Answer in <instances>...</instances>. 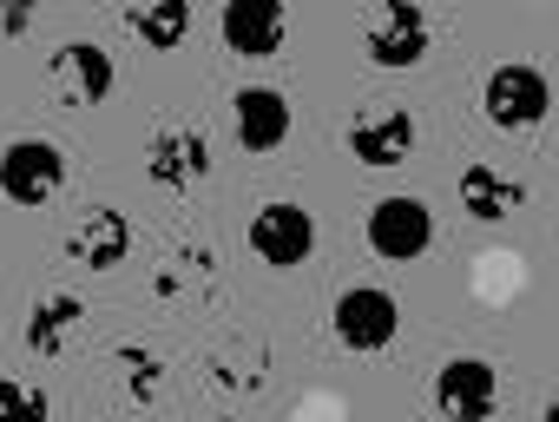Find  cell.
Returning a JSON list of instances; mask_svg holds the SVG:
<instances>
[{
	"label": "cell",
	"instance_id": "cell-1",
	"mask_svg": "<svg viewBox=\"0 0 559 422\" xmlns=\"http://www.w3.org/2000/svg\"><path fill=\"white\" fill-rule=\"evenodd\" d=\"M480 113H487L500 132H526V126H539V119L552 113V86H546V73L526 67V60L493 67L487 86H480Z\"/></svg>",
	"mask_w": 559,
	"mask_h": 422
},
{
	"label": "cell",
	"instance_id": "cell-2",
	"mask_svg": "<svg viewBox=\"0 0 559 422\" xmlns=\"http://www.w3.org/2000/svg\"><path fill=\"white\" fill-rule=\"evenodd\" d=\"M330 330H336V343H343V350L376 356V350H389V343H395V330H402V304H395L382 284H356V291H343V297H336Z\"/></svg>",
	"mask_w": 559,
	"mask_h": 422
},
{
	"label": "cell",
	"instance_id": "cell-3",
	"mask_svg": "<svg viewBox=\"0 0 559 422\" xmlns=\"http://www.w3.org/2000/svg\"><path fill=\"white\" fill-rule=\"evenodd\" d=\"M428 14L415 8V0H382V8L369 14V34H362V47H369V60L382 67V73H408V67H421L428 60Z\"/></svg>",
	"mask_w": 559,
	"mask_h": 422
},
{
	"label": "cell",
	"instance_id": "cell-4",
	"mask_svg": "<svg viewBox=\"0 0 559 422\" xmlns=\"http://www.w3.org/2000/svg\"><path fill=\"white\" fill-rule=\"evenodd\" d=\"M67 185V152L53 139H14L0 152V198L8 204H47Z\"/></svg>",
	"mask_w": 559,
	"mask_h": 422
},
{
	"label": "cell",
	"instance_id": "cell-5",
	"mask_svg": "<svg viewBox=\"0 0 559 422\" xmlns=\"http://www.w3.org/2000/svg\"><path fill=\"white\" fill-rule=\"evenodd\" d=\"M428 245H435V211H428L421 198L395 191V198L369 204V251H376V258L408 265V258H421Z\"/></svg>",
	"mask_w": 559,
	"mask_h": 422
},
{
	"label": "cell",
	"instance_id": "cell-6",
	"mask_svg": "<svg viewBox=\"0 0 559 422\" xmlns=\"http://www.w3.org/2000/svg\"><path fill=\"white\" fill-rule=\"evenodd\" d=\"M250 251H257L270 271H290V265H304V258L317 251V219H310L304 204L276 198V204H263L257 219H250Z\"/></svg>",
	"mask_w": 559,
	"mask_h": 422
},
{
	"label": "cell",
	"instance_id": "cell-7",
	"mask_svg": "<svg viewBox=\"0 0 559 422\" xmlns=\"http://www.w3.org/2000/svg\"><path fill=\"white\" fill-rule=\"evenodd\" d=\"M145 178L158 191H191L211 178V139L198 126H158L145 145Z\"/></svg>",
	"mask_w": 559,
	"mask_h": 422
},
{
	"label": "cell",
	"instance_id": "cell-8",
	"mask_svg": "<svg viewBox=\"0 0 559 422\" xmlns=\"http://www.w3.org/2000/svg\"><path fill=\"white\" fill-rule=\"evenodd\" d=\"M343 139H349V159L389 172V165H408V159H415V139H421V132H415V113H408V106H369V113L349 119Z\"/></svg>",
	"mask_w": 559,
	"mask_h": 422
},
{
	"label": "cell",
	"instance_id": "cell-9",
	"mask_svg": "<svg viewBox=\"0 0 559 422\" xmlns=\"http://www.w3.org/2000/svg\"><path fill=\"white\" fill-rule=\"evenodd\" d=\"M500 402V376L487 356H448L435 370V409L454 415V422H487Z\"/></svg>",
	"mask_w": 559,
	"mask_h": 422
},
{
	"label": "cell",
	"instance_id": "cell-10",
	"mask_svg": "<svg viewBox=\"0 0 559 422\" xmlns=\"http://www.w3.org/2000/svg\"><path fill=\"white\" fill-rule=\"evenodd\" d=\"M112 54L106 47H93V40H67L53 60H47V86H53V99L60 106H99L106 93H112Z\"/></svg>",
	"mask_w": 559,
	"mask_h": 422
},
{
	"label": "cell",
	"instance_id": "cell-11",
	"mask_svg": "<svg viewBox=\"0 0 559 422\" xmlns=\"http://www.w3.org/2000/svg\"><path fill=\"white\" fill-rule=\"evenodd\" d=\"M290 34V8L284 0H224V47L237 60H270Z\"/></svg>",
	"mask_w": 559,
	"mask_h": 422
},
{
	"label": "cell",
	"instance_id": "cell-12",
	"mask_svg": "<svg viewBox=\"0 0 559 422\" xmlns=\"http://www.w3.org/2000/svg\"><path fill=\"white\" fill-rule=\"evenodd\" d=\"M67 258L86 265V271H119L132 258V219H126V211H112V204L86 211V219L73 225V238H67Z\"/></svg>",
	"mask_w": 559,
	"mask_h": 422
},
{
	"label": "cell",
	"instance_id": "cell-13",
	"mask_svg": "<svg viewBox=\"0 0 559 422\" xmlns=\"http://www.w3.org/2000/svg\"><path fill=\"white\" fill-rule=\"evenodd\" d=\"M230 113H237V145L243 152H276L290 139V99L276 86H243L230 99Z\"/></svg>",
	"mask_w": 559,
	"mask_h": 422
},
{
	"label": "cell",
	"instance_id": "cell-14",
	"mask_svg": "<svg viewBox=\"0 0 559 422\" xmlns=\"http://www.w3.org/2000/svg\"><path fill=\"white\" fill-rule=\"evenodd\" d=\"M270 376V343H250V337H224L204 350V383L211 389H230V396H250L263 389Z\"/></svg>",
	"mask_w": 559,
	"mask_h": 422
},
{
	"label": "cell",
	"instance_id": "cell-15",
	"mask_svg": "<svg viewBox=\"0 0 559 422\" xmlns=\"http://www.w3.org/2000/svg\"><path fill=\"white\" fill-rule=\"evenodd\" d=\"M461 204H467V219H480V225H500V219H513V211L526 204V185L513 178V172H500V165H467L461 172Z\"/></svg>",
	"mask_w": 559,
	"mask_h": 422
},
{
	"label": "cell",
	"instance_id": "cell-16",
	"mask_svg": "<svg viewBox=\"0 0 559 422\" xmlns=\"http://www.w3.org/2000/svg\"><path fill=\"white\" fill-rule=\"evenodd\" d=\"M211 284H217V251L211 245H171L165 265L152 271V297H165V304H185Z\"/></svg>",
	"mask_w": 559,
	"mask_h": 422
},
{
	"label": "cell",
	"instance_id": "cell-17",
	"mask_svg": "<svg viewBox=\"0 0 559 422\" xmlns=\"http://www.w3.org/2000/svg\"><path fill=\"white\" fill-rule=\"evenodd\" d=\"M80 317H86V304H80L73 291L40 297V304L27 310V350H34V356H60V350H67V337L80 330Z\"/></svg>",
	"mask_w": 559,
	"mask_h": 422
},
{
	"label": "cell",
	"instance_id": "cell-18",
	"mask_svg": "<svg viewBox=\"0 0 559 422\" xmlns=\"http://www.w3.org/2000/svg\"><path fill=\"white\" fill-rule=\"evenodd\" d=\"M126 27L152 47V54H178L191 34V0H145V8L126 14Z\"/></svg>",
	"mask_w": 559,
	"mask_h": 422
},
{
	"label": "cell",
	"instance_id": "cell-19",
	"mask_svg": "<svg viewBox=\"0 0 559 422\" xmlns=\"http://www.w3.org/2000/svg\"><path fill=\"white\" fill-rule=\"evenodd\" d=\"M106 370H112V383H119L126 402H152V396L165 389V356L145 350V343H112Z\"/></svg>",
	"mask_w": 559,
	"mask_h": 422
},
{
	"label": "cell",
	"instance_id": "cell-20",
	"mask_svg": "<svg viewBox=\"0 0 559 422\" xmlns=\"http://www.w3.org/2000/svg\"><path fill=\"white\" fill-rule=\"evenodd\" d=\"M8 415H47V389L34 383H0V422Z\"/></svg>",
	"mask_w": 559,
	"mask_h": 422
},
{
	"label": "cell",
	"instance_id": "cell-21",
	"mask_svg": "<svg viewBox=\"0 0 559 422\" xmlns=\"http://www.w3.org/2000/svg\"><path fill=\"white\" fill-rule=\"evenodd\" d=\"M34 14H40V0H0V34L21 40V34L34 27Z\"/></svg>",
	"mask_w": 559,
	"mask_h": 422
}]
</instances>
